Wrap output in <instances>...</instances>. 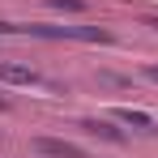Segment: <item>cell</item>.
<instances>
[{"instance_id":"cell-1","label":"cell","mask_w":158,"mask_h":158,"mask_svg":"<svg viewBox=\"0 0 158 158\" xmlns=\"http://www.w3.org/2000/svg\"><path fill=\"white\" fill-rule=\"evenodd\" d=\"M30 145H34V154H43V158H85V150L73 145V141H64V137H34Z\"/></svg>"},{"instance_id":"cell-2","label":"cell","mask_w":158,"mask_h":158,"mask_svg":"<svg viewBox=\"0 0 158 158\" xmlns=\"http://www.w3.org/2000/svg\"><path fill=\"white\" fill-rule=\"evenodd\" d=\"M0 81L4 85H39V73L26 64H0Z\"/></svg>"},{"instance_id":"cell-3","label":"cell","mask_w":158,"mask_h":158,"mask_svg":"<svg viewBox=\"0 0 158 158\" xmlns=\"http://www.w3.org/2000/svg\"><path fill=\"white\" fill-rule=\"evenodd\" d=\"M115 120H120V124H132L137 132H150V128H154V120H150L145 111H132V107H120V111H115Z\"/></svg>"},{"instance_id":"cell-4","label":"cell","mask_w":158,"mask_h":158,"mask_svg":"<svg viewBox=\"0 0 158 158\" xmlns=\"http://www.w3.org/2000/svg\"><path fill=\"white\" fill-rule=\"evenodd\" d=\"M81 128H85V132H94V137H103V141H124V132H120V128H111L107 120H81Z\"/></svg>"},{"instance_id":"cell-5","label":"cell","mask_w":158,"mask_h":158,"mask_svg":"<svg viewBox=\"0 0 158 158\" xmlns=\"http://www.w3.org/2000/svg\"><path fill=\"white\" fill-rule=\"evenodd\" d=\"M52 9H69V13H81L85 9V0H47Z\"/></svg>"},{"instance_id":"cell-6","label":"cell","mask_w":158,"mask_h":158,"mask_svg":"<svg viewBox=\"0 0 158 158\" xmlns=\"http://www.w3.org/2000/svg\"><path fill=\"white\" fill-rule=\"evenodd\" d=\"M98 81H103V85H128L124 77H111V73H98Z\"/></svg>"},{"instance_id":"cell-7","label":"cell","mask_w":158,"mask_h":158,"mask_svg":"<svg viewBox=\"0 0 158 158\" xmlns=\"http://www.w3.org/2000/svg\"><path fill=\"white\" fill-rule=\"evenodd\" d=\"M145 77H150V81L158 85V64H145Z\"/></svg>"},{"instance_id":"cell-8","label":"cell","mask_w":158,"mask_h":158,"mask_svg":"<svg viewBox=\"0 0 158 158\" xmlns=\"http://www.w3.org/2000/svg\"><path fill=\"white\" fill-rule=\"evenodd\" d=\"M145 26H154V30H158V17H145Z\"/></svg>"},{"instance_id":"cell-9","label":"cell","mask_w":158,"mask_h":158,"mask_svg":"<svg viewBox=\"0 0 158 158\" xmlns=\"http://www.w3.org/2000/svg\"><path fill=\"white\" fill-rule=\"evenodd\" d=\"M0 111H4V98H0Z\"/></svg>"}]
</instances>
